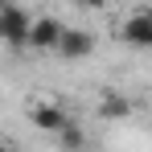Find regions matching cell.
Segmentation results:
<instances>
[{
	"label": "cell",
	"mask_w": 152,
	"mask_h": 152,
	"mask_svg": "<svg viewBox=\"0 0 152 152\" xmlns=\"http://www.w3.org/2000/svg\"><path fill=\"white\" fill-rule=\"evenodd\" d=\"M58 144H62L66 152H82V148H86V136H82V127H78L74 119H70V124L58 132Z\"/></svg>",
	"instance_id": "obj_7"
},
{
	"label": "cell",
	"mask_w": 152,
	"mask_h": 152,
	"mask_svg": "<svg viewBox=\"0 0 152 152\" xmlns=\"http://www.w3.org/2000/svg\"><path fill=\"white\" fill-rule=\"evenodd\" d=\"M91 50H95V37L82 33V29H70V25H66L62 41H58V53H62L66 62H82V58H91Z\"/></svg>",
	"instance_id": "obj_3"
},
{
	"label": "cell",
	"mask_w": 152,
	"mask_h": 152,
	"mask_svg": "<svg viewBox=\"0 0 152 152\" xmlns=\"http://www.w3.org/2000/svg\"><path fill=\"white\" fill-rule=\"evenodd\" d=\"M29 119H33V127H41V132H62V127L70 124V115L62 111V107H53V103H33L29 107Z\"/></svg>",
	"instance_id": "obj_5"
},
{
	"label": "cell",
	"mask_w": 152,
	"mask_h": 152,
	"mask_svg": "<svg viewBox=\"0 0 152 152\" xmlns=\"http://www.w3.org/2000/svg\"><path fill=\"white\" fill-rule=\"evenodd\" d=\"M132 115V99H124L119 91H103L99 95V119H124Z\"/></svg>",
	"instance_id": "obj_6"
},
{
	"label": "cell",
	"mask_w": 152,
	"mask_h": 152,
	"mask_svg": "<svg viewBox=\"0 0 152 152\" xmlns=\"http://www.w3.org/2000/svg\"><path fill=\"white\" fill-rule=\"evenodd\" d=\"M119 37H124L127 45H136V50H152V12H136V17H127L124 29H119Z\"/></svg>",
	"instance_id": "obj_4"
},
{
	"label": "cell",
	"mask_w": 152,
	"mask_h": 152,
	"mask_svg": "<svg viewBox=\"0 0 152 152\" xmlns=\"http://www.w3.org/2000/svg\"><path fill=\"white\" fill-rule=\"evenodd\" d=\"M29 33H33V17H29L21 4H4L0 8V37L8 45H29Z\"/></svg>",
	"instance_id": "obj_1"
},
{
	"label": "cell",
	"mask_w": 152,
	"mask_h": 152,
	"mask_svg": "<svg viewBox=\"0 0 152 152\" xmlns=\"http://www.w3.org/2000/svg\"><path fill=\"white\" fill-rule=\"evenodd\" d=\"M62 33H66V25H62L58 17H37V21H33V33H29V45H33V50H58Z\"/></svg>",
	"instance_id": "obj_2"
},
{
	"label": "cell",
	"mask_w": 152,
	"mask_h": 152,
	"mask_svg": "<svg viewBox=\"0 0 152 152\" xmlns=\"http://www.w3.org/2000/svg\"><path fill=\"white\" fill-rule=\"evenodd\" d=\"M74 4H82V8H103L107 0H74Z\"/></svg>",
	"instance_id": "obj_8"
}]
</instances>
